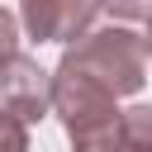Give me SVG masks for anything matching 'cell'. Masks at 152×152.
<instances>
[{"label": "cell", "mask_w": 152, "mask_h": 152, "mask_svg": "<svg viewBox=\"0 0 152 152\" xmlns=\"http://www.w3.org/2000/svg\"><path fill=\"white\" fill-rule=\"evenodd\" d=\"M100 14V0H19V19L38 43H71Z\"/></svg>", "instance_id": "277c9868"}, {"label": "cell", "mask_w": 152, "mask_h": 152, "mask_svg": "<svg viewBox=\"0 0 152 152\" xmlns=\"http://www.w3.org/2000/svg\"><path fill=\"white\" fill-rule=\"evenodd\" d=\"M114 152H133V147H114Z\"/></svg>", "instance_id": "30bf717a"}, {"label": "cell", "mask_w": 152, "mask_h": 152, "mask_svg": "<svg viewBox=\"0 0 152 152\" xmlns=\"http://www.w3.org/2000/svg\"><path fill=\"white\" fill-rule=\"evenodd\" d=\"M62 66L86 71L114 95H133L147 86V48H142V33L133 28H86L81 38L66 43Z\"/></svg>", "instance_id": "7a4b0ae2"}, {"label": "cell", "mask_w": 152, "mask_h": 152, "mask_svg": "<svg viewBox=\"0 0 152 152\" xmlns=\"http://www.w3.org/2000/svg\"><path fill=\"white\" fill-rule=\"evenodd\" d=\"M119 147L152 152V104H133L119 114Z\"/></svg>", "instance_id": "5b68a950"}, {"label": "cell", "mask_w": 152, "mask_h": 152, "mask_svg": "<svg viewBox=\"0 0 152 152\" xmlns=\"http://www.w3.org/2000/svg\"><path fill=\"white\" fill-rule=\"evenodd\" d=\"M142 48H147V57H152V14H147V33H142Z\"/></svg>", "instance_id": "9c48e42d"}, {"label": "cell", "mask_w": 152, "mask_h": 152, "mask_svg": "<svg viewBox=\"0 0 152 152\" xmlns=\"http://www.w3.org/2000/svg\"><path fill=\"white\" fill-rule=\"evenodd\" d=\"M0 109L24 119L28 128L52 109V71H43L33 57L10 52L0 57Z\"/></svg>", "instance_id": "3957f363"}, {"label": "cell", "mask_w": 152, "mask_h": 152, "mask_svg": "<svg viewBox=\"0 0 152 152\" xmlns=\"http://www.w3.org/2000/svg\"><path fill=\"white\" fill-rule=\"evenodd\" d=\"M100 10H109L114 19H147L152 0H100Z\"/></svg>", "instance_id": "52a82bcc"}, {"label": "cell", "mask_w": 152, "mask_h": 152, "mask_svg": "<svg viewBox=\"0 0 152 152\" xmlns=\"http://www.w3.org/2000/svg\"><path fill=\"white\" fill-rule=\"evenodd\" d=\"M10 52H19V19L0 5V57H10Z\"/></svg>", "instance_id": "ba28073f"}, {"label": "cell", "mask_w": 152, "mask_h": 152, "mask_svg": "<svg viewBox=\"0 0 152 152\" xmlns=\"http://www.w3.org/2000/svg\"><path fill=\"white\" fill-rule=\"evenodd\" d=\"M0 152H28V124L0 109Z\"/></svg>", "instance_id": "8992f818"}, {"label": "cell", "mask_w": 152, "mask_h": 152, "mask_svg": "<svg viewBox=\"0 0 152 152\" xmlns=\"http://www.w3.org/2000/svg\"><path fill=\"white\" fill-rule=\"evenodd\" d=\"M52 109L62 114L71 152H114L119 147V95L57 62L52 71Z\"/></svg>", "instance_id": "6da1fadb"}]
</instances>
